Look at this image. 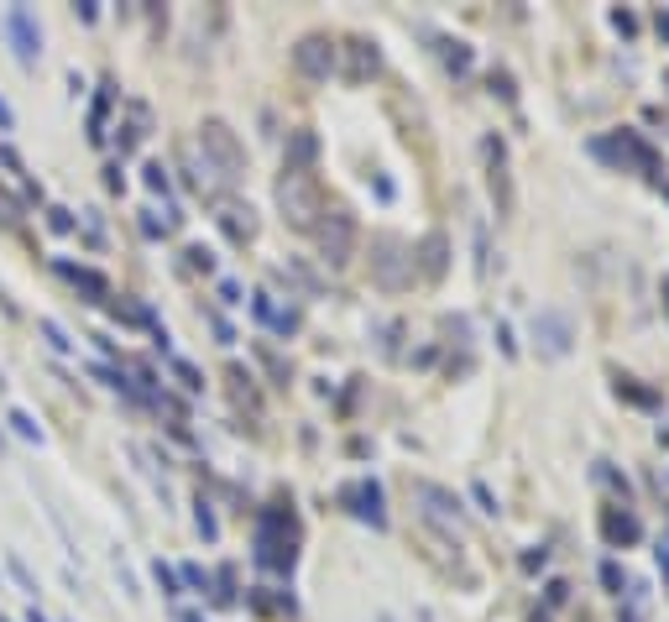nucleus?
Here are the masks:
<instances>
[{
    "label": "nucleus",
    "mask_w": 669,
    "mask_h": 622,
    "mask_svg": "<svg viewBox=\"0 0 669 622\" xmlns=\"http://www.w3.org/2000/svg\"><path fill=\"white\" fill-rule=\"evenodd\" d=\"M0 27H6V37H11V48H16L21 63H32L42 53V27H37V16L27 6H11L6 16H0Z\"/></svg>",
    "instance_id": "f257e3e1"
},
{
    "label": "nucleus",
    "mask_w": 669,
    "mask_h": 622,
    "mask_svg": "<svg viewBox=\"0 0 669 622\" xmlns=\"http://www.w3.org/2000/svg\"><path fill=\"white\" fill-rule=\"evenodd\" d=\"M11 424H16V434H21V440H42V429L32 424V413H21V408H16V413H11Z\"/></svg>",
    "instance_id": "20e7f679"
},
{
    "label": "nucleus",
    "mask_w": 669,
    "mask_h": 622,
    "mask_svg": "<svg viewBox=\"0 0 669 622\" xmlns=\"http://www.w3.org/2000/svg\"><path fill=\"white\" fill-rule=\"evenodd\" d=\"M204 142H210L230 168H241V163H236V147H230V136H225V126H204Z\"/></svg>",
    "instance_id": "f03ea898"
},
{
    "label": "nucleus",
    "mask_w": 669,
    "mask_h": 622,
    "mask_svg": "<svg viewBox=\"0 0 669 622\" xmlns=\"http://www.w3.org/2000/svg\"><path fill=\"white\" fill-rule=\"evenodd\" d=\"M42 335L53 340V351H74V340H68V335H63L58 325H53V319H42Z\"/></svg>",
    "instance_id": "39448f33"
},
{
    "label": "nucleus",
    "mask_w": 669,
    "mask_h": 622,
    "mask_svg": "<svg viewBox=\"0 0 669 622\" xmlns=\"http://www.w3.org/2000/svg\"><path fill=\"white\" fill-rule=\"evenodd\" d=\"M0 131H11V110L6 105H0Z\"/></svg>",
    "instance_id": "423d86ee"
},
{
    "label": "nucleus",
    "mask_w": 669,
    "mask_h": 622,
    "mask_svg": "<svg viewBox=\"0 0 669 622\" xmlns=\"http://www.w3.org/2000/svg\"><path fill=\"white\" fill-rule=\"evenodd\" d=\"M319 48H325V42H304V53H298V63H304L309 74H319V68H325V53H319Z\"/></svg>",
    "instance_id": "7ed1b4c3"
}]
</instances>
